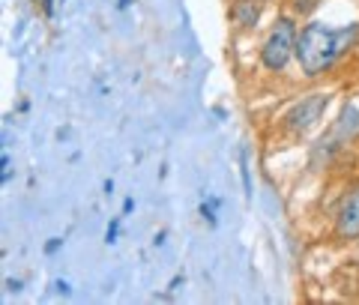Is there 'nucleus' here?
<instances>
[{
  "instance_id": "10",
  "label": "nucleus",
  "mask_w": 359,
  "mask_h": 305,
  "mask_svg": "<svg viewBox=\"0 0 359 305\" xmlns=\"http://www.w3.org/2000/svg\"><path fill=\"white\" fill-rule=\"evenodd\" d=\"M33 4H39V9H42V13L48 15V18L54 15V0H33Z\"/></svg>"
},
{
  "instance_id": "1",
  "label": "nucleus",
  "mask_w": 359,
  "mask_h": 305,
  "mask_svg": "<svg viewBox=\"0 0 359 305\" xmlns=\"http://www.w3.org/2000/svg\"><path fill=\"white\" fill-rule=\"evenodd\" d=\"M359 39V25L330 27L323 21H309L297 39V63L306 78H318L330 72Z\"/></svg>"
},
{
  "instance_id": "3",
  "label": "nucleus",
  "mask_w": 359,
  "mask_h": 305,
  "mask_svg": "<svg viewBox=\"0 0 359 305\" xmlns=\"http://www.w3.org/2000/svg\"><path fill=\"white\" fill-rule=\"evenodd\" d=\"M356 135H359V111H356L353 105H344V108H341V114H339V120H335L332 126H330V132L311 147V159H309V165H311V168L330 165L332 156L339 153L344 144H351Z\"/></svg>"
},
{
  "instance_id": "4",
  "label": "nucleus",
  "mask_w": 359,
  "mask_h": 305,
  "mask_svg": "<svg viewBox=\"0 0 359 305\" xmlns=\"http://www.w3.org/2000/svg\"><path fill=\"white\" fill-rule=\"evenodd\" d=\"M330 108V96L327 93H311L306 99H299L294 108L285 114V132L290 135H306L311 126H318L320 117Z\"/></svg>"
},
{
  "instance_id": "13",
  "label": "nucleus",
  "mask_w": 359,
  "mask_h": 305,
  "mask_svg": "<svg viewBox=\"0 0 359 305\" xmlns=\"http://www.w3.org/2000/svg\"><path fill=\"white\" fill-rule=\"evenodd\" d=\"M60 4H63V0H60Z\"/></svg>"
},
{
  "instance_id": "6",
  "label": "nucleus",
  "mask_w": 359,
  "mask_h": 305,
  "mask_svg": "<svg viewBox=\"0 0 359 305\" xmlns=\"http://www.w3.org/2000/svg\"><path fill=\"white\" fill-rule=\"evenodd\" d=\"M231 18L237 27H255L261 18V6H257V0H233Z\"/></svg>"
},
{
  "instance_id": "8",
  "label": "nucleus",
  "mask_w": 359,
  "mask_h": 305,
  "mask_svg": "<svg viewBox=\"0 0 359 305\" xmlns=\"http://www.w3.org/2000/svg\"><path fill=\"white\" fill-rule=\"evenodd\" d=\"M240 171H243V186H245V195L252 198V183H249V159H245V150L240 153Z\"/></svg>"
},
{
  "instance_id": "7",
  "label": "nucleus",
  "mask_w": 359,
  "mask_h": 305,
  "mask_svg": "<svg viewBox=\"0 0 359 305\" xmlns=\"http://www.w3.org/2000/svg\"><path fill=\"white\" fill-rule=\"evenodd\" d=\"M287 6L294 15H311L320 6V0H287Z\"/></svg>"
},
{
  "instance_id": "11",
  "label": "nucleus",
  "mask_w": 359,
  "mask_h": 305,
  "mask_svg": "<svg viewBox=\"0 0 359 305\" xmlns=\"http://www.w3.org/2000/svg\"><path fill=\"white\" fill-rule=\"evenodd\" d=\"M4 183H9V156L4 153Z\"/></svg>"
},
{
  "instance_id": "5",
  "label": "nucleus",
  "mask_w": 359,
  "mask_h": 305,
  "mask_svg": "<svg viewBox=\"0 0 359 305\" xmlns=\"http://www.w3.org/2000/svg\"><path fill=\"white\" fill-rule=\"evenodd\" d=\"M335 236L339 240H356L359 236V183L347 189V195L339 203L335 212Z\"/></svg>"
},
{
  "instance_id": "12",
  "label": "nucleus",
  "mask_w": 359,
  "mask_h": 305,
  "mask_svg": "<svg viewBox=\"0 0 359 305\" xmlns=\"http://www.w3.org/2000/svg\"><path fill=\"white\" fill-rule=\"evenodd\" d=\"M60 243H63V240H51L48 245H45V252H48V255H51V252H57V245H60Z\"/></svg>"
},
{
  "instance_id": "2",
  "label": "nucleus",
  "mask_w": 359,
  "mask_h": 305,
  "mask_svg": "<svg viewBox=\"0 0 359 305\" xmlns=\"http://www.w3.org/2000/svg\"><path fill=\"white\" fill-rule=\"evenodd\" d=\"M297 39H299V25L290 15H278L276 25L269 27L264 45H261V66L264 69L282 72L285 66L297 57Z\"/></svg>"
},
{
  "instance_id": "9",
  "label": "nucleus",
  "mask_w": 359,
  "mask_h": 305,
  "mask_svg": "<svg viewBox=\"0 0 359 305\" xmlns=\"http://www.w3.org/2000/svg\"><path fill=\"white\" fill-rule=\"evenodd\" d=\"M117 233H120V219H114L108 224V231H105V240L108 243H117Z\"/></svg>"
}]
</instances>
